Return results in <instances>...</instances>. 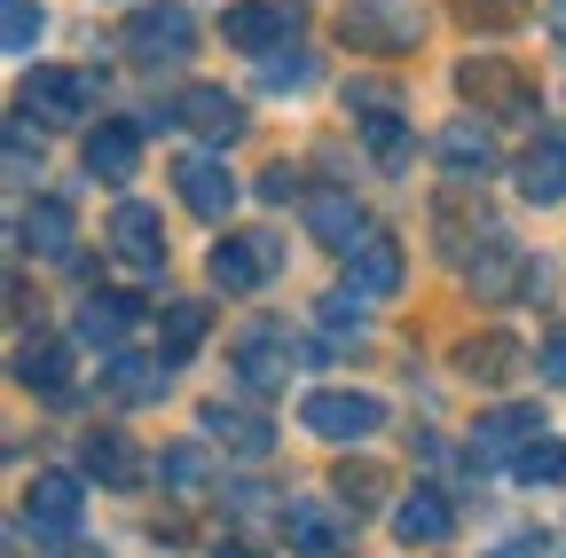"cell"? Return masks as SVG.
Wrapping results in <instances>:
<instances>
[{
    "label": "cell",
    "instance_id": "obj_31",
    "mask_svg": "<svg viewBox=\"0 0 566 558\" xmlns=\"http://www.w3.org/2000/svg\"><path fill=\"white\" fill-rule=\"evenodd\" d=\"M512 480H520V487H558V480H566V441L543 433L535 449H520V456H512Z\"/></svg>",
    "mask_w": 566,
    "mask_h": 558
},
{
    "label": "cell",
    "instance_id": "obj_11",
    "mask_svg": "<svg viewBox=\"0 0 566 558\" xmlns=\"http://www.w3.org/2000/svg\"><path fill=\"white\" fill-rule=\"evenodd\" d=\"M111 244H118L142 275H166V221H158V204L118 197V204H111Z\"/></svg>",
    "mask_w": 566,
    "mask_h": 558
},
{
    "label": "cell",
    "instance_id": "obj_29",
    "mask_svg": "<svg viewBox=\"0 0 566 558\" xmlns=\"http://www.w3.org/2000/svg\"><path fill=\"white\" fill-rule=\"evenodd\" d=\"M205 323H212V315H205L197 299H174V307H166V346H158V362H166V370L189 362L197 346H205Z\"/></svg>",
    "mask_w": 566,
    "mask_h": 558
},
{
    "label": "cell",
    "instance_id": "obj_35",
    "mask_svg": "<svg viewBox=\"0 0 566 558\" xmlns=\"http://www.w3.org/2000/svg\"><path fill=\"white\" fill-rule=\"evenodd\" d=\"M0 9H9V17H0V40H9V55H32L40 48V9H32V0H0Z\"/></svg>",
    "mask_w": 566,
    "mask_h": 558
},
{
    "label": "cell",
    "instance_id": "obj_26",
    "mask_svg": "<svg viewBox=\"0 0 566 558\" xmlns=\"http://www.w3.org/2000/svg\"><path fill=\"white\" fill-rule=\"evenodd\" d=\"M354 134H363V150L378 158V173H409V118L401 110H363Z\"/></svg>",
    "mask_w": 566,
    "mask_h": 558
},
{
    "label": "cell",
    "instance_id": "obj_4",
    "mask_svg": "<svg viewBox=\"0 0 566 558\" xmlns=\"http://www.w3.org/2000/svg\"><path fill=\"white\" fill-rule=\"evenodd\" d=\"M103 80L95 72H71V63H40V72H24V118L40 126H87Z\"/></svg>",
    "mask_w": 566,
    "mask_h": 558
},
{
    "label": "cell",
    "instance_id": "obj_42",
    "mask_svg": "<svg viewBox=\"0 0 566 558\" xmlns=\"http://www.w3.org/2000/svg\"><path fill=\"white\" fill-rule=\"evenodd\" d=\"M551 32H558V40H566V0H558V9H551Z\"/></svg>",
    "mask_w": 566,
    "mask_h": 558
},
{
    "label": "cell",
    "instance_id": "obj_3",
    "mask_svg": "<svg viewBox=\"0 0 566 558\" xmlns=\"http://www.w3.org/2000/svg\"><path fill=\"white\" fill-rule=\"evenodd\" d=\"M338 32H346V48H354V55H417L424 17H417V9H401V0H346Z\"/></svg>",
    "mask_w": 566,
    "mask_h": 558
},
{
    "label": "cell",
    "instance_id": "obj_13",
    "mask_svg": "<svg viewBox=\"0 0 566 558\" xmlns=\"http://www.w3.org/2000/svg\"><path fill=\"white\" fill-rule=\"evenodd\" d=\"M535 441H543V409L535 401H504V409H488L472 425V456H495V464H512Z\"/></svg>",
    "mask_w": 566,
    "mask_h": 558
},
{
    "label": "cell",
    "instance_id": "obj_17",
    "mask_svg": "<svg viewBox=\"0 0 566 558\" xmlns=\"http://www.w3.org/2000/svg\"><path fill=\"white\" fill-rule=\"evenodd\" d=\"M401 275H409V267H401V244H394L386 229H378L370 244H354V252H346V284L363 292V299H394V292H401Z\"/></svg>",
    "mask_w": 566,
    "mask_h": 558
},
{
    "label": "cell",
    "instance_id": "obj_27",
    "mask_svg": "<svg viewBox=\"0 0 566 558\" xmlns=\"http://www.w3.org/2000/svg\"><path fill=\"white\" fill-rule=\"evenodd\" d=\"M464 284H472V292H488V299H504L512 284L527 292V260H520L512 244H488V252H472V260H464Z\"/></svg>",
    "mask_w": 566,
    "mask_h": 558
},
{
    "label": "cell",
    "instance_id": "obj_22",
    "mask_svg": "<svg viewBox=\"0 0 566 558\" xmlns=\"http://www.w3.org/2000/svg\"><path fill=\"white\" fill-rule=\"evenodd\" d=\"M17 386H32L48 401H71V355H63V338H24L17 346Z\"/></svg>",
    "mask_w": 566,
    "mask_h": 558
},
{
    "label": "cell",
    "instance_id": "obj_9",
    "mask_svg": "<svg viewBox=\"0 0 566 558\" xmlns=\"http://www.w3.org/2000/svg\"><path fill=\"white\" fill-rule=\"evenodd\" d=\"M80 504H87V487L71 472H40L24 487V527L48 535V543H71V535H80Z\"/></svg>",
    "mask_w": 566,
    "mask_h": 558
},
{
    "label": "cell",
    "instance_id": "obj_30",
    "mask_svg": "<svg viewBox=\"0 0 566 558\" xmlns=\"http://www.w3.org/2000/svg\"><path fill=\"white\" fill-rule=\"evenodd\" d=\"M103 386H111L118 401H150V393L166 386V362H142V355H111V370H103Z\"/></svg>",
    "mask_w": 566,
    "mask_h": 558
},
{
    "label": "cell",
    "instance_id": "obj_23",
    "mask_svg": "<svg viewBox=\"0 0 566 558\" xmlns=\"http://www.w3.org/2000/svg\"><path fill=\"white\" fill-rule=\"evenodd\" d=\"M520 197L527 204H558L566 197V134H535V150L520 158Z\"/></svg>",
    "mask_w": 566,
    "mask_h": 558
},
{
    "label": "cell",
    "instance_id": "obj_24",
    "mask_svg": "<svg viewBox=\"0 0 566 558\" xmlns=\"http://www.w3.org/2000/svg\"><path fill=\"white\" fill-rule=\"evenodd\" d=\"M80 472L103 480V487H134V480H142V456H134L126 433H103V425H95V433L80 441Z\"/></svg>",
    "mask_w": 566,
    "mask_h": 558
},
{
    "label": "cell",
    "instance_id": "obj_34",
    "mask_svg": "<svg viewBox=\"0 0 566 558\" xmlns=\"http://www.w3.org/2000/svg\"><path fill=\"white\" fill-rule=\"evenodd\" d=\"M307 80H315V55H300V48H283V55L260 63V87H268V95H300Z\"/></svg>",
    "mask_w": 566,
    "mask_h": 558
},
{
    "label": "cell",
    "instance_id": "obj_16",
    "mask_svg": "<svg viewBox=\"0 0 566 558\" xmlns=\"http://www.w3.org/2000/svg\"><path fill=\"white\" fill-rule=\"evenodd\" d=\"M134 166H142V126L134 118H103L95 134H87V173L95 181H134Z\"/></svg>",
    "mask_w": 566,
    "mask_h": 558
},
{
    "label": "cell",
    "instance_id": "obj_5",
    "mask_svg": "<svg viewBox=\"0 0 566 558\" xmlns=\"http://www.w3.org/2000/svg\"><path fill=\"white\" fill-rule=\"evenodd\" d=\"M300 425L315 433V441H370L378 425H386V401L378 393H338V386H323V393H307L300 401Z\"/></svg>",
    "mask_w": 566,
    "mask_h": 558
},
{
    "label": "cell",
    "instance_id": "obj_37",
    "mask_svg": "<svg viewBox=\"0 0 566 558\" xmlns=\"http://www.w3.org/2000/svg\"><path fill=\"white\" fill-rule=\"evenodd\" d=\"M338 504H386L378 464H346V472H338Z\"/></svg>",
    "mask_w": 566,
    "mask_h": 558
},
{
    "label": "cell",
    "instance_id": "obj_43",
    "mask_svg": "<svg viewBox=\"0 0 566 558\" xmlns=\"http://www.w3.org/2000/svg\"><path fill=\"white\" fill-rule=\"evenodd\" d=\"M71 558H111V550H71Z\"/></svg>",
    "mask_w": 566,
    "mask_h": 558
},
{
    "label": "cell",
    "instance_id": "obj_28",
    "mask_svg": "<svg viewBox=\"0 0 566 558\" xmlns=\"http://www.w3.org/2000/svg\"><path fill=\"white\" fill-rule=\"evenodd\" d=\"M158 480H166V496H205L212 487V449L205 441H174L158 456Z\"/></svg>",
    "mask_w": 566,
    "mask_h": 558
},
{
    "label": "cell",
    "instance_id": "obj_19",
    "mask_svg": "<svg viewBox=\"0 0 566 558\" xmlns=\"http://www.w3.org/2000/svg\"><path fill=\"white\" fill-rule=\"evenodd\" d=\"M17 244H24L32 260H63V267H71V260H80V252H71V204H63V197H32Z\"/></svg>",
    "mask_w": 566,
    "mask_h": 558
},
{
    "label": "cell",
    "instance_id": "obj_6",
    "mask_svg": "<svg viewBox=\"0 0 566 558\" xmlns=\"http://www.w3.org/2000/svg\"><path fill=\"white\" fill-rule=\"evenodd\" d=\"M189 48H197V17L189 9H134L126 17V55L134 63H150V72H166V63H189Z\"/></svg>",
    "mask_w": 566,
    "mask_h": 558
},
{
    "label": "cell",
    "instance_id": "obj_32",
    "mask_svg": "<svg viewBox=\"0 0 566 558\" xmlns=\"http://www.w3.org/2000/svg\"><path fill=\"white\" fill-rule=\"evenodd\" d=\"M315 323H323V338H363V292H354V284L323 292L315 299Z\"/></svg>",
    "mask_w": 566,
    "mask_h": 558
},
{
    "label": "cell",
    "instance_id": "obj_7",
    "mask_svg": "<svg viewBox=\"0 0 566 558\" xmlns=\"http://www.w3.org/2000/svg\"><path fill=\"white\" fill-rule=\"evenodd\" d=\"M158 118H166V126H189V134H205L212 150H229L237 134H244V103H237L229 87H181L174 103H158Z\"/></svg>",
    "mask_w": 566,
    "mask_h": 558
},
{
    "label": "cell",
    "instance_id": "obj_14",
    "mask_svg": "<svg viewBox=\"0 0 566 558\" xmlns=\"http://www.w3.org/2000/svg\"><path fill=\"white\" fill-rule=\"evenodd\" d=\"M457 95L480 103V110H535L527 80L512 72V63H495V55H464V63H457Z\"/></svg>",
    "mask_w": 566,
    "mask_h": 558
},
{
    "label": "cell",
    "instance_id": "obj_2",
    "mask_svg": "<svg viewBox=\"0 0 566 558\" xmlns=\"http://www.w3.org/2000/svg\"><path fill=\"white\" fill-rule=\"evenodd\" d=\"M275 267H283V244H275L268 229H229L221 244H212V260H205L212 292H229V299H244V292L275 284Z\"/></svg>",
    "mask_w": 566,
    "mask_h": 558
},
{
    "label": "cell",
    "instance_id": "obj_15",
    "mask_svg": "<svg viewBox=\"0 0 566 558\" xmlns=\"http://www.w3.org/2000/svg\"><path fill=\"white\" fill-rule=\"evenodd\" d=\"M307 236L331 244V252H354V244H370L378 229H370L363 204H354V189H315L307 197Z\"/></svg>",
    "mask_w": 566,
    "mask_h": 558
},
{
    "label": "cell",
    "instance_id": "obj_10",
    "mask_svg": "<svg viewBox=\"0 0 566 558\" xmlns=\"http://www.w3.org/2000/svg\"><path fill=\"white\" fill-rule=\"evenodd\" d=\"M174 189H181V204H189L197 221H229V204H237V173L212 158V150L174 158Z\"/></svg>",
    "mask_w": 566,
    "mask_h": 558
},
{
    "label": "cell",
    "instance_id": "obj_38",
    "mask_svg": "<svg viewBox=\"0 0 566 558\" xmlns=\"http://www.w3.org/2000/svg\"><path fill=\"white\" fill-rule=\"evenodd\" d=\"M260 197H268V204H292V197H300V173L283 166V158H275V166L260 173Z\"/></svg>",
    "mask_w": 566,
    "mask_h": 558
},
{
    "label": "cell",
    "instance_id": "obj_12",
    "mask_svg": "<svg viewBox=\"0 0 566 558\" xmlns=\"http://www.w3.org/2000/svg\"><path fill=\"white\" fill-rule=\"evenodd\" d=\"M433 158H441V173H449V181H488L495 166H504V158H495L488 118H480V126H472V118H449V126L433 134Z\"/></svg>",
    "mask_w": 566,
    "mask_h": 558
},
{
    "label": "cell",
    "instance_id": "obj_41",
    "mask_svg": "<svg viewBox=\"0 0 566 558\" xmlns=\"http://www.w3.org/2000/svg\"><path fill=\"white\" fill-rule=\"evenodd\" d=\"M488 558H543V543H535V535H520V543H504V550H488Z\"/></svg>",
    "mask_w": 566,
    "mask_h": 558
},
{
    "label": "cell",
    "instance_id": "obj_33",
    "mask_svg": "<svg viewBox=\"0 0 566 558\" xmlns=\"http://www.w3.org/2000/svg\"><path fill=\"white\" fill-rule=\"evenodd\" d=\"M512 362H520L512 338H464V346H457V370H464V378H512Z\"/></svg>",
    "mask_w": 566,
    "mask_h": 558
},
{
    "label": "cell",
    "instance_id": "obj_25",
    "mask_svg": "<svg viewBox=\"0 0 566 558\" xmlns=\"http://www.w3.org/2000/svg\"><path fill=\"white\" fill-rule=\"evenodd\" d=\"M449 527H457V512H449L441 487H417V496H401V512H394L401 543H449Z\"/></svg>",
    "mask_w": 566,
    "mask_h": 558
},
{
    "label": "cell",
    "instance_id": "obj_8",
    "mask_svg": "<svg viewBox=\"0 0 566 558\" xmlns=\"http://www.w3.org/2000/svg\"><path fill=\"white\" fill-rule=\"evenodd\" d=\"M221 32H229V48H244V55H283L300 40V9H283V0H237V9L221 17Z\"/></svg>",
    "mask_w": 566,
    "mask_h": 558
},
{
    "label": "cell",
    "instance_id": "obj_20",
    "mask_svg": "<svg viewBox=\"0 0 566 558\" xmlns=\"http://www.w3.org/2000/svg\"><path fill=\"white\" fill-rule=\"evenodd\" d=\"M283 535H292V550H307V558H331V550H346L354 519L331 512V504H283Z\"/></svg>",
    "mask_w": 566,
    "mask_h": 558
},
{
    "label": "cell",
    "instance_id": "obj_18",
    "mask_svg": "<svg viewBox=\"0 0 566 558\" xmlns=\"http://www.w3.org/2000/svg\"><path fill=\"white\" fill-rule=\"evenodd\" d=\"M205 441H229L237 456H268L275 449V425H268L252 401H205Z\"/></svg>",
    "mask_w": 566,
    "mask_h": 558
},
{
    "label": "cell",
    "instance_id": "obj_1",
    "mask_svg": "<svg viewBox=\"0 0 566 558\" xmlns=\"http://www.w3.org/2000/svg\"><path fill=\"white\" fill-rule=\"evenodd\" d=\"M229 362H237V386H244L252 401H268V393L292 386V370H300V338L283 330V323H244L237 346H229Z\"/></svg>",
    "mask_w": 566,
    "mask_h": 558
},
{
    "label": "cell",
    "instance_id": "obj_39",
    "mask_svg": "<svg viewBox=\"0 0 566 558\" xmlns=\"http://www.w3.org/2000/svg\"><path fill=\"white\" fill-rule=\"evenodd\" d=\"M535 362H543V386H566V323L543 338V355H535Z\"/></svg>",
    "mask_w": 566,
    "mask_h": 558
},
{
    "label": "cell",
    "instance_id": "obj_36",
    "mask_svg": "<svg viewBox=\"0 0 566 558\" xmlns=\"http://www.w3.org/2000/svg\"><path fill=\"white\" fill-rule=\"evenodd\" d=\"M457 17L464 24H488V32H512L527 9H520V0H457Z\"/></svg>",
    "mask_w": 566,
    "mask_h": 558
},
{
    "label": "cell",
    "instance_id": "obj_21",
    "mask_svg": "<svg viewBox=\"0 0 566 558\" xmlns=\"http://www.w3.org/2000/svg\"><path fill=\"white\" fill-rule=\"evenodd\" d=\"M142 323V299L134 292H87L80 299V338L87 346H103V355H118V338Z\"/></svg>",
    "mask_w": 566,
    "mask_h": 558
},
{
    "label": "cell",
    "instance_id": "obj_40",
    "mask_svg": "<svg viewBox=\"0 0 566 558\" xmlns=\"http://www.w3.org/2000/svg\"><path fill=\"white\" fill-rule=\"evenodd\" d=\"M229 512H237V519H260V512H268V487H229Z\"/></svg>",
    "mask_w": 566,
    "mask_h": 558
}]
</instances>
